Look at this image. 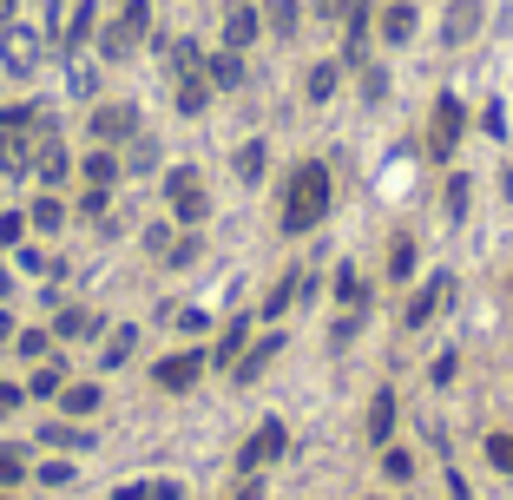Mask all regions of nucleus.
Listing matches in <instances>:
<instances>
[{
	"instance_id": "obj_40",
	"label": "nucleus",
	"mask_w": 513,
	"mask_h": 500,
	"mask_svg": "<svg viewBox=\"0 0 513 500\" xmlns=\"http://www.w3.org/2000/svg\"><path fill=\"white\" fill-rule=\"evenodd\" d=\"M112 211V185H86V198H79V218H106Z\"/></svg>"
},
{
	"instance_id": "obj_6",
	"label": "nucleus",
	"mask_w": 513,
	"mask_h": 500,
	"mask_svg": "<svg viewBox=\"0 0 513 500\" xmlns=\"http://www.w3.org/2000/svg\"><path fill=\"white\" fill-rule=\"evenodd\" d=\"M461 132H467V106L454 93H441L435 99V119H428V158H454Z\"/></svg>"
},
{
	"instance_id": "obj_56",
	"label": "nucleus",
	"mask_w": 513,
	"mask_h": 500,
	"mask_svg": "<svg viewBox=\"0 0 513 500\" xmlns=\"http://www.w3.org/2000/svg\"><path fill=\"white\" fill-rule=\"evenodd\" d=\"M7 290H14V277H7V264H0V297H7Z\"/></svg>"
},
{
	"instance_id": "obj_4",
	"label": "nucleus",
	"mask_w": 513,
	"mask_h": 500,
	"mask_svg": "<svg viewBox=\"0 0 513 500\" xmlns=\"http://www.w3.org/2000/svg\"><path fill=\"white\" fill-rule=\"evenodd\" d=\"M165 204H171V224H185V231H198V224L211 218V198H204L198 165H178V172L165 178Z\"/></svg>"
},
{
	"instance_id": "obj_15",
	"label": "nucleus",
	"mask_w": 513,
	"mask_h": 500,
	"mask_svg": "<svg viewBox=\"0 0 513 500\" xmlns=\"http://www.w3.org/2000/svg\"><path fill=\"white\" fill-rule=\"evenodd\" d=\"M362 435H369V448H389L395 441V389L369 395V422H362Z\"/></svg>"
},
{
	"instance_id": "obj_34",
	"label": "nucleus",
	"mask_w": 513,
	"mask_h": 500,
	"mask_svg": "<svg viewBox=\"0 0 513 500\" xmlns=\"http://www.w3.org/2000/svg\"><path fill=\"white\" fill-rule=\"evenodd\" d=\"M336 79H342V66H336V60H323V66H310V73H303V93L323 106V99L336 93Z\"/></svg>"
},
{
	"instance_id": "obj_36",
	"label": "nucleus",
	"mask_w": 513,
	"mask_h": 500,
	"mask_svg": "<svg viewBox=\"0 0 513 500\" xmlns=\"http://www.w3.org/2000/svg\"><path fill=\"white\" fill-rule=\"evenodd\" d=\"M264 165H270L264 145H244V152H237V178H244V185H257V178H264Z\"/></svg>"
},
{
	"instance_id": "obj_55",
	"label": "nucleus",
	"mask_w": 513,
	"mask_h": 500,
	"mask_svg": "<svg viewBox=\"0 0 513 500\" xmlns=\"http://www.w3.org/2000/svg\"><path fill=\"white\" fill-rule=\"evenodd\" d=\"M14 14H20V0H0V27H7Z\"/></svg>"
},
{
	"instance_id": "obj_16",
	"label": "nucleus",
	"mask_w": 513,
	"mask_h": 500,
	"mask_svg": "<svg viewBox=\"0 0 513 500\" xmlns=\"http://www.w3.org/2000/svg\"><path fill=\"white\" fill-rule=\"evenodd\" d=\"M204 79H211V93H237V86H244V60H237L231 47L204 53Z\"/></svg>"
},
{
	"instance_id": "obj_58",
	"label": "nucleus",
	"mask_w": 513,
	"mask_h": 500,
	"mask_svg": "<svg viewBox=\"0 0 513 500\" xmlns=\"http://www.w3.org/2000/svg\"><path fill=\"white\" fill-rule=\"evenodd\" d=\"M0 500H7V494H0Z\"/></svg>"
},
{
	"instance_id": "obj_29",
	"label": "nucleus",
	"mask_w": 513,
	"mask_h": 500,
	"mask_svg": "<svg viewBox=\"0 0 513 500\" xmlns=\"http://www.w3.org/2000/svg\"><path fill=\"white\" fill-rule=\"evenodd\" d=\"M132 349H139V329L125 323V329H112L106 336V349H99V369H119V362H132Z\"/></svg>"
},
{
	"instance_id": "obj_45",
	"label": "nucleus",
	"mask_w": 513,
	"mask_h": 500,
	"mask_svg": "<svg viewBox=\"0 0 513 500\" xmlns=\"http://www.w3.org/2000/svg\"><path fill=\"white\" fill-rule=\"evenodd\" d=\"M20 474H27V461H20V448H0V487H14Z\"/></svg>"
},
{
	"instance_id": "obj_19",
	"label": "nucleus",
	"mask_w": 513,
	"mask_h": 500,
	"mask_svg": "<svg viewBox=\"0 0 513 500\" xmlns=\"http://www.w3.org/2000/svg\"><path fill=\"white\" fill-rule=\"evenodd\" d=\"M86 336H99L93 310H60V316H53V343H86Z\"/></svg>"
},
{
	"instance_id": "obj_50",
	"label": "nucleus",
	"mask_w": 513,
	"mask_h": 500,
	"mask_svg": "<svg viewBox=\"0 0 513 500\" xmlns=\"http://www.w3.org/2000/svg\"><path fill=\"white\" fill-rule=\"evenodd\" d=\"M145 244H152L158 257H165V250H171V224H152V231H145Z\"/></svg>"
},
{
	"instance_id": "obj_39",
	"label": "nucleus",
	"mask_w": 513,
	"mask_h": 500,
	"mask_svg": "<svg viewBox=\"0 0 513 500\" xmlns=\"http://www.w3.org/2000/svg\"><path fill=\"white\" fill-rule=\"evenodd\" d=\"M27 237V211H0V250H20Z\"/></svg>"
},
{
	"instance_id": "obj_32",
	"label": "nucleus",
	"mask_w": 513,
	"mask_h": 500,
	"mask_svg": "<svg viewBox=\"0 0 513 500\" xmlns=\"http://www.w3.org/2000/svg\"><path fill=\"white\" fill-rule=\"evenodd\" d=\"M60 408L73 415V422H79V415H93V408H99V382H66V389H60Z\"/></svg>"
},
{
	"instance_id": "obj_5",
	"label": "nucleus",
	"mask_w": 513,
	"mask_h": 500,
	"mask_svg": "<svg viewBox=\"0 0 513 500\" xmlns=\"http://www.w3.org/2000/svg\"><path fill=\"white\" fill-rule=\"evenodd\" d=\"M86 132H93V145H125L139 132V106L132 99H106V106L86 112Z\"/></svg>"
},
{
	"instance_id": "obj_35",
	"label": "nucleus",
	"mask_w": 513,
	"mask_h": 500,
	"mask_svg": "<svg viewBox=\"0 0 513 500\" xmlns=\"http://www.w3.org/2000/svg\"><path fill=\"white\" fill-rule=\"evenodd\" d=\"M310 14L329 20V27H349V20L362 14V0H310Z\"/></svg>"
},
{
	"instance_id": "obj_30",
	"label": "nucleus",
	"mask_w": 513,
	"mask_h": 500,
	"mask_svg": "<svg viewBox=\"0 0 513 500\" xmlns=\"http://www.w3.org/2000/svg\"><path fill=\"white\" fill-rule=\"evenodd\" d=\"M60 389H66V362H40L27 382V395H40V402H60Z\"/></svg>"
},
{
	"instance_id": "obj_54",
	"label": "nucleus",
	"mask_w": 513,
	"mask_h": 500,
	"mask_svg": "<svg viewBox=\"0 0 513 500\" xmlns=\"http://www.w3.org/2000/svg\"><path fill=\"white\" fill-rule=\"evenodd\" d=\"M231 500H264V487L250 481V487H237V494H231Z\"/></svg>"
},
{
	"instance_id": "obj_53",
	"label": "nucleus",
	"mask_w": 513,
	"mask_h": 500,
	"mask_svg": "<svg viewBox=\"0 0 513 500\" xmlns=\"http://www.w3.org/2000/svg\"><path fill=\"white\" fill-rule=\"evenodd\" d=\"M14 336H20V329H14V316L0 310V349H14Z\"/></svg>"
},
{
	"instance_id": "obj_46",
	"label": "nucleus",
	"mask_w": 513,
	"mask_h": 500,
	"mask_svg": "<svg viewBox=\"0 0 513 500\" xmlns=\"http://www.w3.org/2000/svg\"><path fill=\"white\" fill-rule=\"evenodd\" d=\"M40 481H47V487H66V481H73V461H40Z\"/></svg>"
},
{
	"instance_id": "obj_42",
	"label": "nucleus",
	"mask_w": 513,
	"mask_h": 500,
	"mask_svg": "<svg viewBox=\"0 0 513 500\" xmlns=\"http://www.w3.org/2000/svg\"><path fill=\"white\" fill-rule=\"evenodd\" d=\"M487 461L513 481V435H487Z\"/></svg>"
},
{
	"instance_id": "obj_10",
	"label": "nucleus",
	"mask_w": 513,
	"mask_h": 500,
	"mask_svg": "<svg viewBox=\"0 0 513 500\" xmlns=\"http://www.w3.org/2000/svg\"><path fill=\"white\" fill-rule=\"evenodd\" d=\"M487 20V0H448V20H441V47H467Z\"/></svg>"
},
{
	"instance_id": "obj_14",
	"label": "nucleus",
	"mask_w": 513,
	"mask_h": 500,
	"mask_svg": "<svg viewBox=\"0 0 513 500\" xmlns=\"http://www.w3.org/2000/svg\"><path fill=\"white\" fill-rule=\"evenodd\" d=\"M448 290H454V277H428V283H421V290H415V297H408L402 323H408V329L435 323V310H441V303H448Z\"/></svg>"
},
{
	"instance_id": "obj_38",
	"label": "nucleus",
	"mask_w": 513,
	"mask_h": 500,
	"mask_svg": "<svg viewBox=\"0 0 513 500\" xmlns=\"http://www.w3.org/2000/svg\"><path fill=\"white\" fill-rule=\"evenodd\" d=\"M382 474H389V481H415V454L408 448H382Z\"/></svg>"
},
{
	"instance_id": "obj_9",
	"label": "nucleus",
	"mask_w": 513,
	"mask_h": 500,
	"mask_svg": "<svg viewBox=\"0 0 513 500\" xmlns=\"http://www.w3.org/2000/svg\"><path fill=\"white\" fill-rule=\"evenodd\" d=\"M283 441H290V435H283V422H277V415H270V422H257V435L244 441V454H237V468H244V474L270 468V461L283 454Z\"/></svg>"
},
{
	"instance_id": "obj_1",
	"label": "nucleus",
	"mask_w": 513,
	"mask_h": 500,
	"mask_svg": "<svg viewBox=\"0 0 513 500\" xmlns=\"http://www.w3.org/2000/svg\"><path fill=\"white\" fill-rule=\"evenodd\" d=\"M323 218H329V172L323 165H296L290 185H283V231L310 237Z\"/></svg>"
},
{
	"instance_id": "obj_18",
	"label": "nucleus",
	"mask_w": 513,
	"mask_h": 500,
	"mask_svg": "<svg viewBox=\"0 0 513 500\" xmlns=\"http://www.w3.org/2000/svg\"><path fill=\"white\" fill-rule=\"evenodd\" d=\"M171 106L185 112V119H198L204 106H211V79L204 73H191V79H178V86H171Z\"/></svg>"
},
{
	"instance_id": "obj_41",
	"label": "nucleus",
	"mask_w": 513,
	"mask_h": 500,
	"mask_svg": "<svg viewBox=\"0 0 513 500\" xmlns=\"http://www.w3.org/2000/svg\"><path fill=\"white\" fill-rule=\"evenodd\" d=\"M408 270H415V237H395V250H389V277L402 283Z\"/></svg>"
},
{
	"instance_id": "obj_27",
	"label": "nucleus",
	"mask_w": 513,
	"mask_h": 500,
	"mask_svg": "<svg viewBox=\"0 0 513 500\" xmlns=\"http://www.w3.org/2000/svg\"><path fill=\"white\" fill-rule=\"evenodd\" d=\"M60 224H66V204L53 198V191H47V198H33V211H27V231L53 237V231H60Z\"/></svg>"
},
{
	"instance_id": "obj_51",
	"label": "nucleus",
	"mask_w": 513,
	"mask_h": 500,
	"mask_svg": "<svg viewBox=\"0 0 513 500\" xmlns=\"http://www.w3.org/2000/svg\"><path fill=\"white\" fill-rule=\"evenodd\" d=\"M112 500H152V481H125V487H119Z\"/></svg>"
},
{
	"instance_id": "obj_21",
	"label": "nucleus",
	"mask_w": 513,
	"mask_h": 500,
	"mask_svg": "<svg viewBox=\"0 0 513 500\" xmlns=\"http://www.w3.org/2000/svg\"><path fill=\"white\" fill-rule=\"evenodd\" d=\"M79 178H86V185H119V158H112V145H93V152L79 158Z\"/></svg>"
},
{
	"instance_id": "obj_20",
	"label": "nucleus",
	"mask_w": 513,
	"mask_h": 500,
	"mask_svg": "<svg viewBox=\"0 0 513 500\" xmlns=\"http://www.w3.org/2000/svg\"><path fill=\"white\" fill-rule=\"evenodd\" d=\"M244 343H250V316H237V323L224 329L218 343H211V362H218V369H237V356H244Z\"/></svg>"
},
{
	"instance_id": "obj_13",
	"label": "nucleus",
	"mask_w": 513,
	"mask_h": 500,
	"mask_svg": "<svg viewBox=\"0 0 513 500\" xmlns=\"http://www.w3.org/2000/svg\"><path fill=\"white\" fill-rule=\"evenodd\" d=\"M33 158H40V132H0V172L7 178H27Z\"/></svg>"
},
{
	"instance_id": "obj_31",
	"label": "nucleus",
	"mask_w": 513,
	"mask_h": 500,
	"mask_svg": "<svg viewBox=\"0 0 513 500\" xmlns=\"http://www.w3.org/2000/svg\"><path fill=\"white\" fill-rule=\"evenodd\" d=\"M336 303L342 310H369V290H362L356 264H336Z\"/></svg>"
},
{
	"instance_id": "obj_23",
	"label": "nucleus",
	"mask_w": 513,
	"mask_h": 500,
	"mask_svg": "<svg viewBox=\"0 0 513 500\" xmlns=\"http://www.w3.org/2000/svg\"><path fill=\"white\" fill-rule=\"evenodd\" d=\"M165 66H171V79L204 73V47H198V40H171V47H165Z\"/></svg>"
},
{
	"instance_id": "obj_44",
	"label": "nucleus",
	"mask_w": 513,
	"mask_h": 500,
	"mask_svg": "<svg viewBox=\"0 0 513 500\" xmlns=\"http://www.w3.org/2000/svg\"><path fill=\"white\" fill-rule=\"evenodd\" d=\"M362 99H389V73L382 66H362Z\"/></svg>"
},
{
	"instance_id": "obj_12",
	"label": "nucleus",
	"mask_w": 513,
	"mask_h": 500,
	"mask_svg": "<svg viewBox=\"0 0 513 500\" xmlns=\"http://www.w3.org/2000/svg\"><path fill=\"white\" fill-rule=\"evenodd\" d=\"M257 33H264V14H257V0H237L231 14H224V47L244 53V47H257Z\"/></svg>"
},
{
	"instance_id": "obj_22",
	"label": "nucleus",
	"mask_w": 513,
	"mask_h": 500,
	"mask_svg": "<svg viewBox=\"0 0 513 500\" xmlns=\"http://www.w3.org/2000/svg\"><path fill=\"white\" fill-rule=\"evenodd\" d=\"M93 79H99V60H93V53H66V93H73V99H93Z\"/></svg>"
},
{
	"instance_id": "obj_57",
	"label": "nucleus",
	"mask_w": 513,
	"mask_h": 500,
	"mask_svg": "<svg viewBox=\"0 0 513 500\" xmlns=\"http://www.w3.org/2000/svg\"><path fill=\"white\" fill-rule=\"evenodd\" d=\"M500 185H507V198H513V165H507V178H500Z\"/></svg>"
},
{
	"instance_id": "obj_49",
	"label": "nucleus",
	"mask_w": 513,
	"mask_h": 500,
	"mask_svg": "<svg viewBox=\"0 0 513 500\" xmlns=\"http://www.w3.org/2000/svg\"><path fill=\"white\" fill-rule=\"evenodd\" d=\"M20 402H27V389H14V382H0V415H14Z\"/></svg>"
},
{
	"instance_id": "obj_26",
	"label": "nucleus",
	"mask_w": 513,
	"mask_h": 500,
	"mask_svg": "<svg viewBox=\"0 0 513 500\" xmlns=\"http://www.w3.org/2000/svg\"><path fill=\"white\" fill-rule=\"evenodd\" d=\"M369 7H362L356 20H349V40H342V66H369Z\"/></svg>"
},
{
	"instance_id": "obj_3",
	"label": "nucleus",
	"mask_w": 513,
	"mask_h": 500,
	"mask_svg": "<svg viewBox=\"0 0 513 500\" xmlns=\"http://www.w3.org/2000/svg\"><path fill=\"white\" fill-rule=\"evenodd\" d=\"M47 27H27V20H7L0 27V73L7 79H27V73H40V60H47Z\"/></svg>"
},
{
	"instance_id": "obj_37",
	"label": "nucleus",
	"mask_w": 513,
	"mask_h": 500,
	"mask_svg": "<svg viewBox=\"0 0 513 500\" xmlns=\"http://www.w3.org/2000/svg\"><path fill=\"white\" fill-rule=\"evenodd\" d=\"M125 145H132V152H125V165H132V172H152V165H158V139H139V132H132Z\"/></svg>"
},
{
	"instance_id": "obj_2",
	"label": "nucleus",
	"mask_w": 513,
	"mask_h": 500,
	"mask_svg": "<svg viewBox=\"0 0 513 500\" xmlns=\"http://www.w3.org/2000/svg\"><path fill=\"white\" fill-rule=\"evenodd\" d=\"M145 40H152V0H125L119 14L99 27V60L119 66V60H132Z\"/></svg>"
},
{
	"instance_id": "obj_25",
	"label": "nucleus",
	"mask_w": 513,
	"mask_h": 500,
	"mask_svg": "<svg viewBox=\"0 0 513 500\" xmlns=\"http://www.w3.org/2000/svg\"><path fill=\"white\" fill-rule=\"evenodd\" d=\"M375 33H382V40H395V47H402V40H415V0H395Z\"/></svg>"
},
{
	"instance_id": "obj_8",
	"label": "nucleus",
	"mask_w": 513,
	"mask_h": 500,
	"mask_svg": "<svg viewBox=\"0 0 513 500\" xmlns=\"http://www.w3.org/2000/svg\"><path fill=\"white\" fill-rule=\"evenodd\" d=\"M33 178H40L47 191L73 178V152L60 145V132H53V125H40V158H33Z\"/></svg>"
},
{
	"instance_id": "obj_48",
	"label": "nucleus",
	"mask_w": 513,
	"mask_h": 500,
	"mask_svg": "<svg viewBox=\"0 0 513 500\" xmlns=\"http://www.w3.org/2000/svg\"><path fill=\"white\" fill-rule=\"evenodd\" d=\"M481 125H487V139H507V106H487Z\"/></svg>"
},
{
	"instance_id": "obj_17",
	"label": "nucleus",
	"mask_w": 513,
	"mask_h": 500,
	"mask_svg": "<svg viewBox=\"0 0 513 500\" xmlns=\"http://www.w3.org/2000/svg\"><path fill=\"white\" fill-rule=\"evenodd\" d=\"M277 349H283V336H264L257 349H244V356H237V369H231V382H237V389H250V382L277 362Z\"/></svg>"
},
{
	"instance_id": "obj_7",
	"label": "nucleus",
	"mask_w": 513,
	"mask_h": 500,
	"mask_svg": "<svg viewBox=\"0 0 513 500\" xmlns=\"http://www.w3.org/2000/svg\"><path fill=\"white\" fill-rule=\"evenodd\" d=\"M204 362H211L204 349H178V356H158V362H152V382H158L165 395H185V389H198V382H204Z\"/></svg>"
},
{
	"instance_id": "obj_52",
	"label": "nucleus",
	"mask_w": 513,
	"mask_h": 500,
	"mask_svg": "<svg viewBox=\"0 0 513 500\" xmlns=\"http://www.w3.org/2000/svg\"><path fill=\"white\" fill-rule=\"evenodd\" d=\"M152 500H185V487L178 481H152Z\"/></svg>"
},
{
	"instance_id": "obj_11",
	"label": "nucleus",
	"mask_w": 513,
	"mask_h": 500,
	"mask_svg": "<svg viewBox=\"0 0 513 500\" xmlns=\"http://www.w3.org/2000/svg\"><path fill=\"white\" fill-rule=\"evenodd\" d=\"M93 27H99V0H79L73 14L60 20V33H53V47H66V53H86V40H93Z\"/></svg>"
},
{
	"instance_id": "obj_28",
	"label": "nucleus",
	"mask_w": 513,
	"mask_h": 500,
	"mask_svg": "<svg viewBox=\"0 0 513 500\" xmlns=\"http://www.w3.org/2000/svg\"><path fill=\"white\" fill-rule=\"evenodd\" d=\"M40 448H93V435H86V428H79V422H47V428H40Z\"/></svg>"
},
{
	"instance_id": "obj_24",
	"label": "nucleus",
	"mask_w": 513,
	"mask_h": 500,
	"mask_svg": "<svg viewBox=\"0 0 513 500\" xmlns=\"http://www.w3.org/2000/svg\"><path fill=\"white\" fill-rule=\"evenodd\" d=\"M296 290H303V277H296V270H290V277H277V283H270V297L257 303V316H264V323H277V316L296 303Z\"/></svg>"
},
{
	"instance_id": "obj_47",
	"label": "nucleus",
	"mask_w": 513,
	"mask_h": 500,
	"mask_svg": "<svg viewBox=\"0 0 513 500\" xmlns=\"http://www.w3.org/2000/svg\"><path fill=\"white\" fill-rule=\"evenodd\" d=\"M448 218H467V178H448Z\"/></svg>"
},
{
	"instance_id": "obj_33",
	"label": "nucleus",
	"mask_w": 513,
	"mask_h": 500,
	"mask_svg": "<svg viewBox=\"0 0 513 500\" xmlns=\"http://www.w3.org/2000/svg\"><path fill=\"white\" fill-rule=\"evenodd\" d=\"M296 20H303V7H296V0H270V7H264V33H277V40H290Z\"/></svg>"
},
{
	"instance_id": "obj_43",
	"label": "nucleus",
	"mask_w": 513,
	"mask_h": 500,
	"mask_svg": "<svg viewBox=\"0 0 513 500\" xmlns=\"http://www.w3.org/2000/svg\"><path fill=\"white\" fill-rule=\"evenodd\" d=\"M47 343H53L47 329H27V336H14V349H20L27 362H40V356H47Z\"/></svg>"
}]
</instances>
